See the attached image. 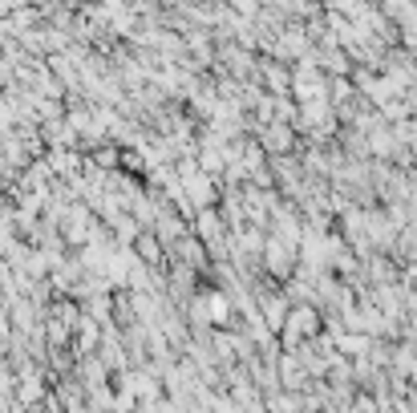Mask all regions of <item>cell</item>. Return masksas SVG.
I'll return each mask as SVG.
<instances>
[{
    "instance_id": "cell-1",
    "label": "cell",
    "mask_w": 417,
    "mask_h": 413,
    "mask_svg": "<svg viewBox=\"0 0 417 413\" xmlns=\"http://www.w3.org/2000/svg\"><path fill=\"white\" fill-rule=\"evenodd\" d=\"M288 324H292V336H308V332H312V328H316V316H312V308H296V312H292V316H288Z\"/></svg>"
}]
</instances>
